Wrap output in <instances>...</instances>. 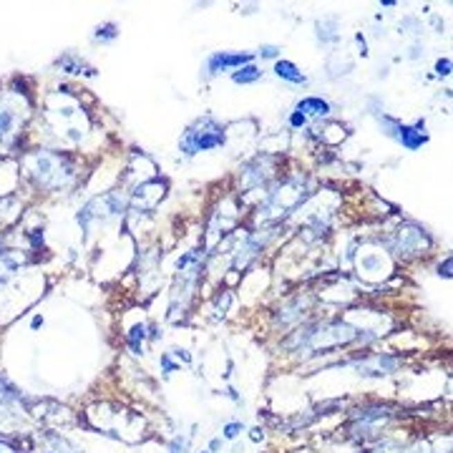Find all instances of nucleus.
I'll use <instances>...</instances> for the list:
<instances>
[{"instance_id": "ddd939ff", "label": "nucleus", "mask_w": 453, "mask_h": 453, "mask_svg": "<svg viewBox=\"0 0 453 453\" xmlns=\"http://www.w3.org/2000/svg\"><path fill=\"white\" fill-rule=\"evenodd\" d=\"M448 68H451V61H438V66H436V71H438V76H446Z\"/></svg>"}, {"instance_id": "f03ea898", "label": "nucleus", "mask_w": 453, "mask_h": 453, "mask_svg": "<svg viewBox=\"0 0 453 453\" xmlns=\"http://www.w3.org/2000/svg\"><path fill=\"white\" fill-rule=\"evenodd\" d=\"M222 141H224L222 126L214 124V121H210V119H204V121H196V124L184 133L181 149L187 154H196V151H207V149L219 147Z\"/></svg>"}, {"instance_id": "39448f33", "label": "nucleus", "mask_w": 453, "mask_h": 453, "mask_svg": "<svg viewBox=\"0 0 453 453\" xmlns=\"http://www.w3.org/2000/svg\"><path fill=\"white\" fill-rule=\"evenodd\" d=\"M275 73H277L279 78H285V81H290V84H307V78L302 71H297V66L290 61H277V66H275Z\"/></svg>"}, {"instance_id": "f257e3e1", "label": "nucleus", "mask_w": 453, "mask_h": 453, "mask_svg": "<svg viewBox=\"0 0 453 453\" xmlns=\"http://www.w3.org/2000/svg\"><path fill=\"white\" fill-rule=\"evenodd\" d=\"M26 174L33 179L35 187L56 192L73 179V164L66 154L58 151H35L26 156Z\"/></svg>"}, {"instance_id": "2eb2a0df", "label": "nucleus", "mask_w": 453, "mask_h": 453, "mask_svg": "<svg viewBox=\"0 0 453 453\" xmlns=\"http://www.w3.org/2000/svg\"><path fill=\"white\" fill-rule=\"evenodd\" d=\"M219 446H222V441H219V438H214V441H212L210 451H216V448H219Z\"/></svg>"}, {"instance_id": "7ed1b4c3", "label": "nucleus", "mask_w": 453, "mask_h": 453, "mask_svg": "<svg viewBox=\"0 0 453 453\" xmlns=\"http://www.w3.org/2000/svg\"><path fill=\"white\" fill-rule=\"evenodd\" d=\"M252 61L250 53H214L207 63V71L210 73H219V71H227V68H239V66H247Z\"/></svg>"}, {"instance_id": "9d476101", "label": "nucleus", "mask_w": 453, "mask_h": 453, "mask_svg": "<svg viewBox=\"0 0 453 453\" xmlns=\"http://www.w3.org/2000/svg\"><path fill=\"white\" fill-rule=\"evenodd\" d=\"M239 433H242V423H237V420L224 425V438H237Z\"/></svg>"}, {"instance_id": "4468645a", "label": "nucleus", "mask_w": 453, "mask_h": 453, "mask_svg": "<svg viewBox=\"0 0 453 453\" xmlns=\"http://www.w3.org/2000/svg\"><path fill=\"white\" fill-rule=\"evenodd\" d=\"M262 438V431H259V428H255V431H252V441H259Z\"/></svg>"}, {"instance_id": "1a4fd4ad", "label": "nucleus", "mask_w": 453, "mask_h": 453, "mask_svg": "<svg viewBox=\"0 0 453 453\" xmlns=\"http://www.w3.org/2000/svg\"><path fill=\"white\" fill-rule=\"evenodd\" d=\"M116 38V26L113 23H104L96 28V41H113Z\"/></svg>"}, {"instance_id": "9b49d317", "label": "nucleus", "mask_w": 453, "mask_h": 453, "mask_svg": "<svg viewBox=\"0 0 453 453\" xmlns=\"http://www.w3.org/2000/svg\"><path fill=\"white\" fill-rule=\"evenodd\" d=\"M305 121H307V116H302L300 111H295L293 116H290V124H293V126H302Z\"/></svg>"}, {"instance_id": "dca6fc26", "label": "nucleus", "mask_w": 453, "mask_h": 453, "mask_svg": "<svg viewBox=\"0 0 453 453\" xmlns=\"http://www.w3.org/2000/svg\"><path fill=\"white\" fill-rule=\"evenodd\" d=\"M43 325V317H33V328H41Z\"/></svg>"}, {"instance_id": "0eeeda50", "label": "nucleus", "mask_w": 453, "mask_h": 453, "mask_svg": "<svg viewBox=\"0 0 453 453\" xmlns=\"http://www.w3.org/2000/svg\"><path fill=\"white\" fill-rule=\"evenodd\" d=\"M58 66H61L66 73H89V76H93V68H89V66H86L78 56H73V53L58 58Z\"/></svg>"}, {"instance_id": "f8f14e48", "label": "nucleus", "mask_w": 453, "mask_h": 453, "mask_svg": "<svg viewBox=\"0 0 453 453\" xmlns=\"http://www.w3.org/2000/svg\"><path fill=\"white\" fill-rule=\"evenodd\" d=\"M259 56L275 58V56H277V48H275V46H265V48H259Z\"/></svg>"}, {"instance_id": "20e7f679", "label": "nucleus", "mask_w": 453, "mask_h": 453, "mask_svg": "<svg viewBox=\"0 0 453 453\" xmlns=\"http://www.w3.org/2000/svg\"><path fill=\"white\" fill-rule=\"evenodd\" d=\"M18 113L10 106H0V141H10L18 133Z\"/></svg>"}, {"instance_id": "423d86ee", "label": "nucleus", "mask_w": 453, "mask_h": 453, "mask_svg": "<svg viewBox=\"0 0 453 453\" xmlns=\"http://www.w3.org/2000/svg\"><path fill=\"white\" fill-rule=\"evenodd\" d=\"M297 111L302 113V116H328L330 113V104L328 101H322V98H305V101H300V106H297Z\"/></svg>"}, {"instance_id": "6e6552de", "label": "nucleus", "mask_w": 453, "mask_h": 453, "mask_svg": "<svg viewBox=\"0 0 453 453\" xmlns=\"http://www.w3.org/2000/svg\"><path fill=\"white\" fill-rule=\"evenodd\" d=\"M259 76H262V71H259L257 66L247 63L244 68H239L237 73H234V81H237V84H252V81H257Z\"/></svg>"}]
</instances>
